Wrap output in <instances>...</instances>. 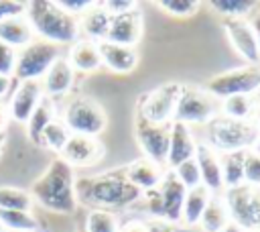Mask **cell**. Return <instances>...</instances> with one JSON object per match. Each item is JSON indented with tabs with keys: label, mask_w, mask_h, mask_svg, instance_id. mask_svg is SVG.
I'll list each match as a JSON object with an SVG mask.
<instances>
[{
	"label": "cell",
	"mask_w": 260,
	"mask_h": 232,
	"mask_svg": "<svg viewBox=\"0 0 260 232\" xmlns=\"http://www.w3.org/2000/svg\"><path fill=\"white\" fill-rule=\"evenodd\" d=\"M75 197L85 206L114 212L134 206L142 197V191L126 179L124 169H112L95 177L75 179Z\"/></svg>",
	"instance_id": "1"
},
{
	"label": "cell",
	"mask_w": 260,
	"mask_h": 232,
	"mask_svg": "<svg viewBox=\"0 0 260 232\" xmlns=\"http://www.w3.org/2000/svg\"><path fill=\"white\" fill-rule=\"evenodd\" d=\"M28 193L32 201L39 204L43 210L69 216L77 208L75 173L61 157H55L45 169V173L32 181Z\"/></svg>",
	"instance_id": "2"
},
{
	"label": "cell",
	"mask_w": 260,
	"mask_h": 232,
	"mask_svg": "<svg viewBox=\"0 0 260 232\" xmlns=\"http://www.w3.org/2000/svg\"><path fill=\"white\" fill-rule=\"evenodd\" d=\"M24 18L28 20L37 39L53 45H75L81 39L79 18L61 10L53 0L26 2Z\"/></svg>",
	"instance_id": "3"
},
{
	"label": "cell",
	"mask_w": 260,
	"mask_h": 232,
	"mask_svg": "<svg viewBox=\"0 0 260 232\" xmlns=\"http://www.w3.org/2000/svg\"><path fill=\"white\" fill-rule=\"evenodd\" d=\"M258 136H260V130L252 120L242 122V120H232L228 116L217 114L205 124L203 142L209 149H213L217 155H228V153L254 149Z\"/></svg>",
	"instance_id": "4"
},
{
	"label": "cell",
	"mask_w": 260,
	"mask_h": 232,
	"mask_svg": "<svg viewBox=\"0 0 260 232\" xmlns=\"http://www.w3.org/2000/svg\"><path fill=\"white\" fill-rule=\"evenodd\" d=\"M59 120L67 126L71 134L100 136L108 126V116L104 108L89 96H75L65 102Z\"/></svg>",
	"instance_id": "5"
},
{
	"label": "cell",
	"mask_w": 260,
	"mask_h": 232,
	"mask_svg": "<svg viewBox=\"0 0 260 232\" xmlns=\"http://www.w3.org/2000/svg\"><path fill=\"white\" fill-rule=\"evenodd\" d=\"M203 90L217 102L232 96H256L260 94V65H240L215 73Z\"/></svg>",
	"instance_id": "6"
},
{
	"label": "cell",
	"mask_w": 260,
	"mask_h": 232,
	"mask_svg": "<svg viewBox=\"0 0 260 232\" xmlns=\"http://www.w3.org/2000/svg\"><path fill=\"white\" fill-rule=\"evenodd\" d=\"M221 197L232 226H236L240 232L260 230V187L242 183L238 187L223 189Z\"/></svg>",
	"instance_id": "7"
},
{
	"label": "cell",
	"mask_w": 260,
	"mask_h": 232,
	"mask_svg": "<svg viewBox=\"0 0 260 232\" xmlns=\"http://www.w3.org/2000/svg\"><path fill=\"white\" fill-rule=\"evenodd\" d=\"M61 57L63 55L59 45L32 39L24 49L16 53V67L12 77L16 81H41L53 63Z\"/></svg>",
	"instance_id": "8"
},
{
	"label": "cell",
	"mask_w": 260,
	"mask_h": 232,
	"mask_svg": "<svg viewBox=\"0 0 260 232\" xmlns=\"http://www.w3.org/2000/svg\"><path fill=\"white\" fill-rule=\"evenodd\" d=\"M219 114V102L209 96L203 88L197 85H183L177 106H175V122L187 126H205L211 118Z\"/></svg>",
	"instance_id": "9"
},
{
	"label": "cell",
	"mask_w": 260,
	"mask_h": 232,
	"mask_svg": "<svg viewBox=\"0 0 260 232\" xmlns=\"http://www.w3.org/2000/svg\"><path fill=\"white\" fill-rule=\"evenodd\" d=\"M181 88L183 85L177 81H167V83H160V85L148 90L138 100L136 114L152 124H171Z\"/></svg>",
	"instance_id": "10"
},
{
	"label": "cell",
	"mask_w": 260,
	"mask_h": 232,
	"mask_svg": "<svg viewBox=\"0 0 260 232\" xmlns=\"http://www.w3.org/2000/svg\"><path fill=\"white\" fill-rule=\"evenodd\" d=\"M134 136H136V142H138L144 159H148L154 165L167 169L171 124H152V122H148V120H144L136 114Z\"/></svg>",
	"instance_id": "11"
},
{
	"label": "cell",
	"mask_w": 260,
	"mask_h": 232,
	"mask_svg": "<svg viewBox=\"0 0 260 232\" xmlns=\"http://www.w3.org/2000/svg\"><path fill=\"white\" fill-rule=\"evenodd\" d=\"M223 35L230 41L232 49L240 59L246 61V65H260V51L256 45V37L252 31V24L248 18H232L221 22Z\"/></svg>",
	"instance_id": "12"
},
{
	"label": "cell",
	"mask_w": 260,
	"mask_h": 232,
	"mask_svg": "<svg viewBox=\"0 0 260 232\" xmlns=\"http://www.w3.org/2000/svg\"><path fill=\"white\" fill-rule=\"evenodd\" d=\"M43 88L41 81H16L6 112H8V120L16 122V124H26L30 114L35 112V108L39 106V102L43 100Z\"/></svg>",
	"instance_id": "13"
},
{
	"label": "cell",
	"mask_w": 260,
	"mask_h": 232,
	"mask_svg": "<svg viewBox=\"0 0 260 232\" xmlns=\"http://www.w3.org/2000/svg\"><path fill=\"white\" fill-rule=\"evenodd\" d=\"M71 169L75 167H91L102 161L104 157V144L95 136H83V134H71L59 155Z\"/></svg>",
	"instance_id": "14"
},
{
	"label": "cell",
	"mask_w": 260,
	"mask_h": 232,
	"mask_svg": "<svg viewBox=\"0 0 260 232\" xmlns=\"http://www.w3.org/2000/svg\"><path fill=\"white\" fill-rule=\"evenodd\" d=\"M142 33H144V16L138 6L130 12L112 16L106 41L122 47H136L142 39Z\"/></svg>",
	"instance_id": "15"
},
{
	"label": "cell",
	"mask_w": 260,
	"mask_h": 232,
	"mask_svg": "<svg viewBox=\"0 0 260 232\" xmlns=\"http://www.w3.org/2000/svg\"><path fill=\"white\" fill-rule=\"evenodd\" d=\"M75 71L73 67L69 65V61L65 57L57 59L53 63V67L45 73L43 81H41V88H43V96L47 100H51L53 104L61 102L65 96H69V92L73 90V83H75Z\"/></svg>",
	"instance_id": "16"
},
{
	"label": "cell",
	"mask_w": 260,
	"mask_h": 232,
	"mask_svg": "<svg viewBox=\"0 0 260 232\" xmlns=\"http://www.w3.org/2000/svg\"><path fill=\"white\" fill-rule=\"evenodd\" d=\"M195 163L199 167V175H201V185L205 189H209L213 195H221L223 193V177H221V157L209 149L205 142H197L195 149Z\"/></svg>",
	"instance_id": "17"
},
{
	"label": "cell",
	"mask_w": 260,
	"mask_h": 232,
	"mask_svg": "<svg viewBox=\"0 0 260 232\" xmlns=\"http://www.w3.org/2000/svg\"><path fill=\"white\" fill-rule=\"evenodd\" d=\"M158 191L162 197V218L167 222L181 224V214H183L187 189L183 187V183L177 179V175L171 169L165 171V175L158 183Z\"/></svg>",
	"instance_id": "18"
},
{
	"label": "cell",
	"mask_w": 260,
	"mask_h": 232,
	"mask_svg": "<svg viewBox=\"0 0 260 232\" xmlns=\"http://www.w3.org/2000/svg\"><path fill=\"white\" fill-rule=\"evenodd\" d=\"M197 140L191 126L181 122H171V140H169V155H167V169H175L181 163L195 157Z\"/></svg>",
	"instance_id": "19"
},
{
	"label": "cell",
	"mask_w": 260,
	"mask_h": 232,
	"mask_svg": "<svg viewBox=\"0 0 260 232\" xmlns=\"http://www.w3.org/2000/svg\"><path fill=\"white\" fill-rule=\"evenodd\" d=\"M98 49H100V57H102V67H106L118 75L132 73L140 61V55L134 47H122L116 43L102 41V43H98Z\"/></svg>",
	"instance_id": "20"
},
{
	"label": "cell",
	"mask_w": 260,
	"mask_h": 232,
	"mask_svg": "<svg viewBox=\"0 0 260 232\" xmlns=\"http://www.w3.org/2000/svg\"><path fill=\"white\" fill-rule=\"evenodd\" d=\"M122 169H124L126 179H128L136 189H140L142 193L148 191V189L158 187V183H160V179H162V175H165V171H167V169L154 165L152 161H148V159H144V157L132 161L130 165H126V167H122Z\"/></svg>",
	"instance_id": "21"
},
{
	"label": "cell",
	"mask_w": 260,
	"mask_h": 232,
	"mask_svg": "<svg viewBox=\"0 0 260 232\" xmlns=\"http://www.w3.org/2000/svg\"><path fill=\"white\" fill-rule=\"evenodd\" d=\"M75 73H93L102 67V57L98 43H91L87 39H79L75 45H71L69 55L65 57Z\"/></svg>",
	"instance_id": "22"
},
{
	"label": "cell",
	"mask_w": 260,
	"mask_h": 232,
	"mask_svg": "<svg viewBox=\"0 0 260 232\" xmlns=\"http://www.w3.org/2000/svg\"><path fill=\"white\" fill-rule=\"evenodd\" d=\"M110 20L112 16L102 10L95 2V6L91 10H87L81 18H79V31H81V39H87L91 43H102L108 37V28H110Z\"/></svg>",
	"instance_id": "23"
},
{
	"label": "cell",
	"mask_w": 260,
	"mask_h": 232,
	"mask_svg": "<svg viewBox=\"0 0 260 232\" xmlns=\"http://www.w3.org/2000/svg\"><path fill=\"white\" fill-rule=\"evenodd\" d=\"M32 39H35V33H32V28H30V24H28V20L24 16L6 18V20L0 22V41L10 45L12 49L20 51Z\"/></svg>",
	"instance_id": "24"
},
{
	"label": "cell",
	"mask_w": 260,
	"mask_h": 232,
	"mask_svg": "<svg viewBox=\"0 0 260 232\" xmlns=\"http://www.w3.org/2000/svg\"><path fill=\"white\" fill-rule=\"evenodd\" d=\"M213 197V193L209 189H205L203 185L189 189L185 195V204H183V214H181V226L185 228H193L199 224L209 199Z\"/></svg>",
	"instance_id": "25"
},
{
	"label": "cell",
	"mask_w": 260,
	"mask_h": 232,
	"mask_svg": "<svg viewBox=\"0 0 260 232\" xmlns=\"http://www.w3.org/2000/svg\"><path fill=\"white\" fill-rule=\"evenodd\" d=\"M57 104H53L51 100H47V98H43L41 102H39V106L35 108V112L30 114V118H28V122L24 124L26 126V136H28V140H32V144H41V134H43V130L47 128V124L51 122V120H55L57 118V108H55Z\"/></svg>",
	"instance_id": "26"
},
{
	"label": "cell",
	"mask_w": 260,
	"mask_h": 232,
	"mask_svg": "<svg viewBox=\"0 0 260 232\" xmlns=\"http://www.w3.org/2000/svg\"><path fill=\"white\" fill-rule=\"evenodd\" d=\"M199 226L203 232H221L230 226V216H228V208L223 204L221 195H213L199 220Z\"/></svg>",
	"instance_id": "27"
},
{
	"label": "cell",
	"mask_w": 260,
	"mask_h": 232,
	"mask_svg": "<svg viewBox=\"0 0 260 232\" xmlns=\"http://www.w3.org/2000/svg\"><path fill=\"white\" fill-rule=\"evenodd\" d=\"M254 110H256L254 96H232L219 102V114L232 120L250 122L254 118Z\"/></svg>",
	"instance_id": "28"
},
{
	"label": "cell",
	"mask_w": 260,
	"mask_h": 232,
	"mask_svg": "<svg viewBox=\"0 0 260 232\" xmlns=\"http://www.w3.org/2000/svg\"><path fill=\"white\" fill-rule=\"evenodd\" d=\"M0 226L6 232H43V224L32 216V212L0 210Z\"/></svg>",
	"instance_id": "29"
},
{
	"label": "cell",
	"mask_w": 260,
	"mask_h": 232,
	"mask_svg": "<svg viewBox=\"0 0 260 232\" xmlns=\"http://www.w3.org/2000/svg\"><path fill=\"white\" fill-rule=\"evenodd\" d=\"M85 232H122L120 220L112 210L104 208H89L83 222Z\"/></svg>",
	"instance_id": "30"
},
{
	"label": "cell",
	"mask_w": 260,
	"mask_h": 232,
	"mask_svg": "<svg viewBox=\"0 0 260 232\" xmlns=\"http://www.w3.org/2000/svg\"><path fill=\"white\" fill-rule=\"evenodd\" d=\"M244 155L246 151L219 155L221 157V177H223V189L238 187L244 183Z\"/></svg>",
	"instance_id": "31"
},
{
	"label": "cell",
	"mask_w": 260,
	"mask_h": 232,
	"mask_svg": "<svg viewBox=\"0 0 260 232\" xmlns=\"http://www.w3.org/2000/svg\"><path fill=\"white\" fill-rule=\"evenodd\" d=\"M32 197L28 191L14 187V185H0V210H18V212H32Z\"/></svg>",
	"instance_id": "32"
},
{
	"label": "cell",
	"mask_w": 260,
	"mask_h": 232,
	"mask_svg": "<svg viewBox=\"0 0 260 232\" xmlns=\"http://www.w3.org/2000/svg\"><path fill=\"white\" fill-rule=\"evenodd\" d=\"M209 6L213 8V12L223 16V20H232V18H248L256 8V2L254 0H211Z\"/></svg>",
	"instance_id": "33"
},
{
	"label": "cell",
	"mask_w": 260,
	"mask_h": 232,
	"mask_svg": "<svg viewBox=\"0 0 260 232\" xmlns=\"http://www.w3.org/2000/svg\"><path fill=\"white\" fill-rule=\"evenodd\" d=\"M69 136H71V132L67 130V126H65L59 118H55V120H51V122L47 124V128L43 130V134H41V144H39V147H45V149H49V151L61 155V151H63V147H65V142H67Z\"/></svg>",
	"instance_id": "34"
},
{
	"label": "cell",
	"mask_w": 260,
	"mask_h": 232,
	"mask_svg": "<svg viewBox=\"0 0 260 232\" xmlns=\"http://www.w3.org/2000/svg\"><path fill=\"white\" fill-rule=\"evenodd\" d=\"M156 6H158L162 12L171 14V16L189 18V16L197 14L201 2H197V0H158Z\"/></svg>",
	"instance_id": "35"
},
{
	"label": "cell",
	"mask_w": 260,
	"mask_h": 232,
	"mask_svg": "<svg viewBox=\"0 0 260 232\" xmlns=\"http://www.w3.org/2000/svg\"><path fill=\"white\" fill-rule=\"evenodd\" d=\"M173 173L177 175V179L183 183V187H185L187 191L201 185V175H199V167H197L195 159H189V161L181 163L179 167L173 169Z\"/></svg>",
	"instance_id": "36"
},
{
	"label": "cell",
	"mask_w": 260,
	"mask_h": 232,
	"mask_svg": "<svg viewBox=\"0 0 260 232\" xmlns=\"http://www.w3.org/2000/svg\"><path fill=\"white\" fill-rule=\"evenodd\" d=\"M244 183L260 187V155H256L252 149L244 155Z\"/></svg>",
	"instance_id": "37"
},
{
	"label": "cell",
	"mask_w": 260,
	"mask_h": 232,
	"mask_svg": "<svg viewBox=\"0 0 260 232\" xmlns=\"http://www.w3.org/2000/svg\"><path fill=\"white\" fill-rule=\"evenodd\" d=\"M140 199H144V204H146V212L150 214L152 220H165V218H162V197H160L158 187L144 191Z\"/></svg>",
	"instance_id": "38"
},
{
	"label": "cell",
	"mask_w": 260,
	"mask_h": 232,
	"mask_svg": "<svg viewBox=\"0 0 260 232\" xmlns=\"http://www.w3.org/2000/svg\"><path fill=\"white\" fill-rule=\"evenodd\" d=\"M16 53H18L16 49L0 41V75L12 77L14 67H16Z\"/></svg>",
	"instance_id": "39"
},
{
	"label": "cell",
	"mask_w": 260,
	"mask_h": 232,
	"mask_svg": "<svg viewBox=\"0 0 260 232\" xmlns=\"http://www.w3.org/2000/svg\"><path fill=\"white\" fill-rule=\"evenodd\" d=\"M55 4L75 18H81L87 10H91L95 6V2H91V0H57Z\"/></svg>",
	"instance_id": "40"
},
{
	"label": "cell",
	"mask_w": 260,
	"mask_h": 232,
	"mask_svg": "<svg viewBox=\"0 0 260 232\" xmlns=\"http://www.w3.org/2000/svg\"><path fill=\"white\" fill-rule=\"evenodd\" d=\"M98 6L102 10H106L110 16H116V14H124V12L138 8V2H134V0H106V2H98Z\"/></svg>",
	"instance_id": "41"
},
{
	"label": "cell",
	"mask_w": 260,
	"mask_h": 232,
	"mask_svg": "<svg viewBox=\"0 0 260 232\" xmlns=\"http://www.w3.org/2000/svg\"><path fill=\"white\" fill-rule=\"evenodd\" d=\"M26 12V2L20 0H0V22L6 18H16L24 16Z\"/></svg>",
	"instance_id": "42"
},
{
	"label": "cell",
	"mask_w": 260,
	"mask_h": 232,
	"mask_svg": "<svg viewBox=\"0 0 260 232\" xmlns=\"http://www.w3.org/2000/svg\"><path fill=\"white\" fill-rule=\"evenodd\" d=\"M144 232H187L185 226L181 224H173V222H167V220H148L144 222Z\"/></svg>",
	"instance_id": "43"
},
{
	"label": "cell",
	"mask_w": 260,
	"mask_h": 232,
	"mask_svg": "<svg viewBox=\"0 0 260 232\" xmlns=\"http://www.w3.org/2000/svg\"><path fill=\"white\" fill-rule=\"evenodd\" d=\"M14 77H4L0 75V100H4L8 94H12V85H14Z\"/></svg>",
	"instance_id": "44"
},
{
	"label": "cell",
	"mask_w": 260,
	"mask_h": 232,
	"mask_svg": "<svg viewBox=\"0 0 260 232\" xmlns=\"http://www.w3.org/2000/svg\"><path fill=\"white\" fill-rule=\"evenodd\" d=\"M250 24H252V31H254V37H256V45H258V51H260V14H254Z\"/></svg>",
	"instance_id": "45"
},
{
	"label": "cell",
	"mask_w": 260,
	"mask_h": 232,
	"mask_svg": "<svg viewBox=\"0 0 260 232\" xmlns=\"http://www.w3.org/2000/svg\"><path fill=\"white\" fill-rule=\"evenodd\" d=\"M6 124H8V112H6V106L0 104V132H4Z\"/></svg>",
	"instance_id": "46"
},
{
	"label": "cell",
	"mask_w": 260,
	"mask_h": 232,
	"mask_svg": "<svg viewBox=\"0 0 260 232\" xmlns=\"http://www.w3.org/2000/svg\"><path fill=\"white\" fill-rule=\"evenodd\" d=\"M252 122H254L256 128L260 130V100H256V110H254V118H252Z\"/></svg>",
	"instance_id": "47"
},
{
	"label": "cell",
	"mask_w": 260,
	"mask_h": 232,
	"mask_svg": "<svg viewBox=\"0 0 260 232\" xmlns=\"http://www.w3.org/2000/svg\"><path fill=\"white\" fill-rule=\"evenodd\" d=\"M6 132H0V155H2V151H4V147H6Z\"/></svg>",
	"instance_id": "48"
},
{
	"label": "cell",
	"mask_w": 260,
	"mask_h": 232,
	"mask_svg": "<svg viewBox=\"0 0 260 232\" xmlns=\"http://www.w3.org/2000/svg\"><path fill=\"white\" fill-rule=\"evenodd\" d=\"M221 232H240V230H238L236 226H232V224H230V226H228L225 230H221Z\"/></svg>",
	"instance_id": "49"
},
{
	"label": "cell",
	"mask_w": 260,
	"mask_h": 232,
	"mask_svg": "<svg viewBox=\"0 0 260 232\" xmlns=\"http://www.w3.org/2000/svg\"><path fill=\"white\" fill-rule=\"evenodd\" d=\"M0 232H6V230H4V228H2V226H0Z\"/></svg>",
	"instance_id": "50"
},
{
	"label": "cell",
	"mask_w": 260,
	"mask_h": 232,
	"mask_svg": "<svg viewBox=\"0 0 260 232\" xmlns=\"http://www.w3.org/2000/svg\"><path fill=\"white\" fill-rule=\"evenodd\" d=\"M256 232H260V230H256Z\"/></svg>",
	"instance_id": "51"
}]
</instances>
